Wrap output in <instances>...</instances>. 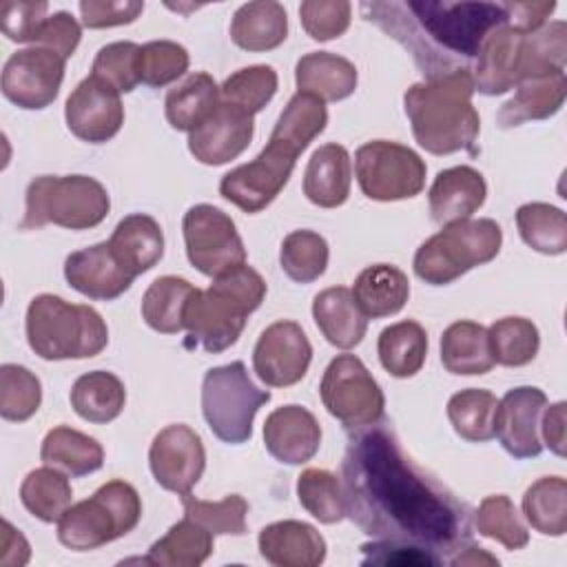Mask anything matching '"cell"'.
<instances>
[{
    "instance_id": "cell-16",
    "label": "cell",
    "mask_w": 567,
    "mask_h": 567,
    "mask_svg": "<svg viewBox=\"0 0 567 567\" xmlns=\"http://www.w3.org/2000/svg\"><path fill=\"white\" fill-rule=\"evenodd\" d=\"M148 465L157 485L179 496L190 494L204 474L206 450L193 427L173 423L155 434L148 450Z\"/></svg>"
},
{
    "instance_id": "cell-22",
    "label": "cell",
    "mask_w": 567,
    "mask_h": 567,
    "mask_svg": "<svg viewBox=\"0 0 567 567\" xmlns=\"http://www.w3.org/2000/svg\"><path fill=\"white\" fill-rule=\"evenodd\" d=\"M525 33L509 24L496 27L483 42L474 64V91L483 95H503L518 84V51Z\"/></svg>"
},
{
    "instance_id": "cell-23",
    "label": "cell",
    "mask_w": 567,
    "mask_h": 567,
    "mask_svg": "<svg viewBox=\"0 0 567 567\" xmlns=\"http://www.w3.org/2000/svg\"><path fill=\"white\" fill-rule=\"evenodd\" d=\"M259 554L275 567H317L326 558L323 536L301 520H277L259 532Z\"/></svg>"
},
{
    "instance_id": "cell-46",
    "label": "cell",
    "mask_w": 567,
    "mask_h": 567,
    "mask_svg": "<svg viewBox=\"0 0 567 567\" xmlns=\"http://www.w3.org/2000/svg\"><path fill=\"white\" fill-rule=\"evenodd\" d=\"M277 71L268 64H252L228 75L219 86V100L246 111L248 115L259 113L277 93Z\"/></svg>"
},
{
    "instance_id": "cell-52",
    "label": "cell",
    "mask_w": 567,
    "mask_h": 567,
    "mask_svg": "<svg viewBox=\"0 0 567 567\" xmlns=\"http://www.w3.org/2000/svg\"><path fill=\"white\" fill-rule=\"evenodd\" d=\"M188 51L173 40H153L142 47L140 80L146 86L162 89L188 71Z\"/></svg>"
},
{
    "instance_id": "cell-33",
    "label": "cell",
    "mask_w": 567,
    "mask_h": 567,
    "mask_svg": "<svg viewBox=\"0 0 567 567\" xmlns=\"http://www.w3.org/2000/svg\"><path fill=\"white\" fill-rule=\"evenodd\" d=\"M40 458L44 465L62 470L73 478H80L102 467L104 450L93 436L82 434L66 425H58L47 432L40 447Z\"/></svg>"
},
{
    "instance_id": "cell-28",
    "label": "cell",
    "mask_w": 567,
    "mask_h": 567,
    "mask_svg": "<svg viewBox=\"0 0 567 567\" xmlns=\"http://www.w3.org/2000/svg\"><path fill=\"white\" fill-rule=\"evenodd\" d=\"M111 250L131 275L151 270L164 255V233L146 213H133L117 221L111 239Z\"/></svg>"
},
{
    "instance_id": "cell-39",
    "label": "cell",
    "mask_w": 567,
    "mask_h": 567,
    "mask_svg": "<svg viewBox=\"0 0 567 567\" xmlns=\"http://www.w3.org/2000/svg\"><path fill=\"white\" fill-rule=\"evenodd\" d=\"M195 286L184 277H157L142 297V317L148 328L162 334H177L184 330V308Z\"/></svg>"
},
{
    "instance_id": "cell-32",
    "label": "cell",
    "mask_w": 567,
    "mask_h": 567,
    "mask_svg": "<svg viewBox=\"0 0 567 567\" xmlns=\"http://www.w3.org/2000/svg\"><path fill=\"white\" fill-rule=\"evenodd\" d=\"M441 363L452 374H485L494 368L487 328L476 321H454L441 337Z\"/></svg>"
},
{
    "instance_id": "cell-45",
    "label": "cell",
    "mask_w": 567,
    "mask_h": 567,
    "mask_svg": "<svg viewBox=\"0 0 567 567\" xmlns=\"http://www.w3.org/2000/svg\"><path fill=\"white\" fill-rule=\"evenodd\" d=\"M328 241L315 230H292L284 237L279 250L281 270L297 284L319 279L328 268Z\"/></svg>"
},
{
    "instance_id": "cell-53",
    "label": "cell",
    "mask_w": 567,
    "mask_h": 567,
    "mask_svg": "<svg viewBox=\"0 0 567 567\" xmlns=\"http://www.w3.org/2000/svg\"><path fill=\"white\" fill-rule=\"evenodd\" d=\"M301 24L312 40L339 38L350 27L352 4L346 0H306L299 7Z\"/></svg>"
},
{
    "instance_id": "cell-59",
    "label": "cell",
    "mask_w": 567,
    "mask_h": 567,
    "mask_svg": "<svg viewBox=\"0 0 567 567\" xmlns=\"http://www.w3.org/2000/svg\"><path fill=\"white\" fill-rule=\"evenodd\" d=\"M565 401H558L543 410L540 416V432L543 443L558 456H565Z\"/></svg>"
},
{
    "instance_id": "cell-47",
    "label": "cell",
    "mask_w": 567,
    "mask_h": 567,
    "mask_svg": "<svg viewBox=\"0 0 567 567\" xmlns=\"http://www.w3.org/2000/svg\"><path fill=\"white\" fill-rule=\"evenodd\" d=\"M474 525L478 534L501 543L505 549H523L529 543V532L512 503L505 494L485 496L474 514Z\"/></svg>"
},
{
    "instance_id": "cell-61",
    "label": "cell",
    "mask_w": 567,
    "mask_h": 567,
    "mask_svg": "<svg viewBox=\"0 0 567 567\" xmlns=\"http://www.w3.org/2000/svg\"><path fill=\"white\" fill-rule=\"evenodd\" d=\"M450 565H498V558H494L492 554H487L485 549L481 547H474V545H465L456 551V556H452L447 560Z\"/></svg>"
},
{
    "instance_id": "cell-17",
    "label": "cell",
    "mask_w": 567,
    "mask_h": 567,
    "mask_svg": "<svg viewBox=\"0 0 567 567\" xmlns=\"http://www.w3.org/2000/svg\"><path fill=\"white\" fill-rule=\"evenodd\" d=\"M69 131L89 144H102L115 137L124 124L120 93L95 75L84 78L64 104Z\"/></svg>"
},
{
    "instance_id": "cell-3",
    "label": "cell",
    "mask_w": 567,
    "mask_h": 567,
    "mask_svg": "<svg viewBox=\"0 0 567 567\" xmlns=\"http://www.w3.org/2000/svg\"><path fill=\"white\" fill-rule=\"evenodd\" d=\"M326 124V102L297 91L281 111L264 151L252 162L241 164L221 177V197L244 213L264 210L288 184L299 153L323 133Z\"/></svg>"
},
{
    "instance_id": "cell-54",
    "label": "cell",
    "mask_w": 567,
    "mask_h": 567,
    "mask_svg": "<svg viewBox=\"0 0 567 567\" xmlns=\"http://www.w3.org/2000/svg\"><path fill=\"white\" fill-rule=\"evenodd\" d=\"M80 38H82L80 22L69 11H55L53 16H47L42 20V24L33 35L31 47H47L66 60L75 53Z\"/></svg>"
},
{
    "instance_id": "cell-60",
    "label": "cell",
    "mask_w": 567,
    "mask_h": 567,
    "mask_svg": "<svg viewBox=\"0 0 567 567\" xmlns=\"http://www.w3.org/2000/svg\"><path fill=\"white\" fill-rule=\"evenodd\" d=\"M2 551H0V565L2 567H22L29 563L31 547L27 538L16 529L9 520H2Z\"/></svg>"
},
{
    "instance_id": "cell-4",
    "label": "cell",
    "mask_w": 567,
    "mask_h": 567,
    "mask_svg": "<svg viewBox=\"0 0 567 567\" xmlns=\"http://www.w3.org/2000/svg\"><path fill=\"white\" fill-rule=\"evenodd\" d=\"M472 95L474 80L467 69L412 84L403 95V106L419 146L432 155L458 151L476 155L481 120Z\"/></svg>"
},
{
    "instance_id": "cell-56",
    "label": "cell",
    "mask_w": 567,
    "mask_h": 567,
    "mask_svg": "<svg viewBox=\"0 0 567 567\" xmlns=\"http://www.w3.org/2000/svg\"><path fill=\"white\" fill-rule=\"evenodd\" d=\"M363 565H441L443 558L430 549L394 543V540H379L361 545Z\"/></svg>"
},
{
    "instance_id": "cell-35",
    "label": "cell",
    "mask_w": 567,
    "mask_h": 567,
    "mask_svg": "<svg viewBox=\"0 0 567 567\" xmlns=\"http://www.w3.org/2000/svg\"><path fill=\"white\" fill-rule=\"evenodd\" d=\"M213 532L184 516L155 540L142 563L155 567H197L213 554Z\"/></svg>"
},
{
    "instance_id": "cell-9",
    "label": "cell",
    "mask_w": 567,
    "mask_h": 567,
    "mask_svg": "<svg viewBox=\"0 0 567 567\" xmlns=\"http://www.w3.org/2000/svg\"><path fill=\"white\" fill-rule=\"evenodd\" d=\"M142 518L137 489L120 478L97 487V492L71 505L58 520V540L73 551L97 549L133 532Z\"/></svg>"
},
{
    "instance_id": "cell-30",
    "label": "cell",
    "mask_w": 567,
    "mask_h": 567,
    "mask_svg": "<svg viewBox=\"0 0 567 567\" xmlns=\"http://www.w3.org/2000/svg\"><path fill=\"white\" fill-rule=\"evenodd\" d=\"M352 295L368 319H381L396 315L405 306L410 281L401 268L392 264H374L359 272Z\"/></svg>"
},
{
    "instance_id": "cell-42",
    "label": "cell",
    "mask_w": 567,
    "mask_h": 567,
    "mask_svg": "<svg viewBox=\"0 0 567 567\" xmlns=\"http://www.w3.org/2000/svg\"><path fill=\"white\" fill-rule=\"evenodd\" d=\"M527 523L545 536L567 532V481L563 476H543L532 483L523 496Z\"/></svg>"
},
{
    "instance_id": "cell-15",
    "label": "cell",
    "mask_w": 567,
    "mask_h": 567,
    "mask_svg": "<svg viewBox=\"0 0 567 567\" xmlns=\"http://www.w3.org/2000/svg\"><path fill=\"white\" fill-rule=\"evenodd\" d=\"M312 361V346L299 323L281 319L270 323L252 350V368L259 381L270 388L299 383Z\"/></svg>"
},
{
    "instance_id": "cell-14",
    "label": "cell",
    "mask_w": 567,
    "mask_h": 567,
    "mask_svg": "<svg viewBox=\"0 0 567 567\" xmlns=\"http://www.w3.org/2000/svg\"><path fill=\"white\" fill-rule=\"evenodd\" d=\"M64 58L47 47H27L9 55L2 69V95L20 109H47L60 93Z\"/></svg>"
},
{
    "instance_id": "cell-48",
    "label": "cell",
    "mask_w": 567,
    "mask_h": 567,
    "mask_svg": "<svg viewBox=\"0 0 567 567\" xmlns=\"http://www.w3.org/2000/svg\"><path fill=\"white\" fill-rule=\"evenodd\" d=\"M297 496L301 507L319 523L332 525L346 516V501L339 478L319 467H308L297 478Z\"/></svg>"
},
{
    "instance_id": "cell-5",
    "label": "cell",
    "mask_w": 567,
    "mask_h": 567,
    "mask_svg": "<svg viewBox=\"0 0 567 567\" xmlns=\"http://www.w3.org/2000/svg\"><path fill=\"white\" fill-rule=\"evenodd\" d=\"M264 297L266 281L248 264L215 277L206 290L195 288L184 308L186 346L195 343L213 354L235 346L248 315L261 306Z\"/></svg>"
},
{
    "instance_id": "cell-24",
    "label": "cell",
    "mask_w": 567,
    "mask_h": 567,
    "mask_svg": "<svg viewBox=\"0 0 567 567\" xmlns=\"http://www.w3.org/2000/svg\"><path fill=\"white\" fill-rule=\"evenodd\" d=\"M487 195L483 175L472 166H452L441 171L427 193L432 219L436 224H452L472 217Z\"/></svg>"
},
{
    "instance_id": "cell-29",
    "label": "cell",
    "mask_w": 567,
    "mask_h": 567,
    "mask_svg": "<svg viewBox=\"0 0 567 567\" xmlns=\"http://www.w3.org/2000/svg\"><path fill=\"white\" fill-rule=\"evenodd\" d=\"M567 78L565 73H554L545 78H532L516 84V93L496 113V124L501 128L520 126L529 120H547L556 115L565 102Z\"/></svg>"
},
{
    "instance_id": "cell-6",
    "label": "cell",
    "mask_w": 567,
    "mask_h": 567,
    "mask_svg": "<svg viewBox=\"0 0 567 567\" xmlns=\"http://www.w3.org/2000/svg\"><path fill=\"white\" fill-rule=\"evenodd\" d=\"M27 341L47 361L91 359L106 348L109 328L95 308L44 292L27 308Z\"/></svg>"
},
{
    "instance_id": "cell-12",
    "label": "cell",
    "mask_w": 567,
    "mask_h": 567,
    "mask_svg": "<svg viewBox=\"0 0 567 567\" xmlns=\"http://www.w3.org/2000/svg\"><path fill=\"white\" fill-rule=\"evenodd\" d=\"M319 394L323 408L350 430L377 425L383 416V390L354 354H337L328 363Z\"/></svg>"
},
{
    "instance_id": "cell-26",
    "label": "cell",
    "mask_w": 567,
    "mask_h": 567,
    "mask_svg": "<svg viewBox=\"0 0 567 567\" xmlns=\"http://www.w3.org/2000/svg\"><path fill=\"white\" fill-rule=\"evenodd\" d=\"M312 317L326 341L341 350L359 346L368 330V317L346 286H332L317 292L312 299Z\"/></svg>"
},
{
    "instance_id": "cell-43",
    "label": "cell",
    "mask_w": 567,
    "mask_h": 567,
    "mask_svg": "<svg viewBox=\"0 0 567 567\" xmlns=\"http://www.w3.org/2000/svg\"><path fill=\"white\" fill-rule=\"evenodd\" d=\"M516 226L520 239L543 255H563L567 250V217L560 208L545 202L518 206Z\"/></svg>"
},
{
    "instance_id": "cell-57",
    "label": "cell",
    "mask_w": 567,
    "mask_h": 567,
    "mask_svg": "<svg viewBox=\"0 0 567 567\" xmlns=\"http://www.w3.org/2000/svg\"><path fill=\"white\" fill-rule=\"evenodd\" d=\"M144 11V2L140 0H82L80 13L82 24L89 29H106L131 24Z\"/></svg>"
},
{
    "instance_id": "cell-27",
    "label": "cell",
    "mask_w": 567,
    "mask_h": 567,
    "mask_svg": "<svg viewBox=\"0 0 567 567\" xmlns=\"http://www.w3.org/2000/svg\"><path fill=\"white\" fill-rule=\"evenodd\" d=\"M299 93H310L321 102H339L357 89V66L334 53L312 51L299 58L295 66Z\"/></svg>"
},
{
    "instance_id": "cell-11",
    "label": "cell",
    "mask_w": 567,
    "mask_h": 567,
    "mask_svg": "<svg viewBox=\"0 0 567 567\" xmlns=\"http://www.w3.org/2000/svg\"><path fill=\"white\" fill-rule=\"evenodd\" d=\"M425 162L410 146L372 140L357 148L354 173L365 197L396 202L419 195L425 186Z\"/></svg>"
},
{
    "instance_id": "cell-1",
    "label": "cell",
    "mask_w": 567,
    "mask_h": 567,
    "mask_svg": "<svg viewBox=\"0 0 567 567\" xmlns=\"http://www.w3.org/2000/svg\"><path fill=\"white\" fill-rule=\"evenodd\" d=\"M341 489L346 514L372 538L434 554L458 551L470 543L467 505L425 476L385 427L370 425L350 439L341 461Z\"/></svg>"
},
{
    "instance_id": "cell-19",
    "label": "cell",
    "mask_w": 567,
    "mask_h": 567,
    "mask_svg": "<svg viewBox=\"0 0 567 567\" xmlns=\"http://www.w3.org/2000/svg\"><path fill=\"white\" fill-rule=\"evenodd\" d=\"M252 133V115L219 100L213 115L188 133V151L197 162L219 166L239 157L248 148Z\"/></svg>"
},
{
    "instance_id": "cell-40",
    "label": "cell",
    "mask_w": 567,
    "mask_h": 567,
    "mask_svg": "<svg viewBox=\"0 0 567 567\" xmlns=\"http://www.w3.org/2000/svg\"><path fill=\"white\" fill-rule=\"evenodd\" d=\"M498 399L489 390L467 388L450 396L447 419L454 432L470 443H485L496 436Z\"/></svg>"
},
{
    "instance_id": "cell-20",
    "label": "cell",
    "mask_w": 567,
    "mask_h": 567,
    "mask_svg": "<svg viewBox=\"0 0 567 567\" xmlns=\"http://www.w3.org/2000/svg\"><path fill=\"white\" fill-rule=\"evenodd\" d=\"M64 277L73 290L95 301L117 299L135 279L115 257L109 241L71 252L64 261Z\"/></svg>"
},
{
    "instance_id": "cell-50",
    "label": "cell",
    "mask_w": 567,
    "mask_h": 567,
    "mask_svg": "<svg viewBox=\"0 0 567 567\" xmlns=\"http://www.w3.org/2000/svg\"><path fill=\"white\" fill-rule=\"evenodd\" d=\"M184 516L193 518L213 534L241 536L246 532L248 503L239 494H230L221 501H199L190 494H182Z\"/></svg>"
},
{
    "instance_id": "cell-34",
    "label": "cell",
    "mask_w": 567,
    "mask_h": 567,
    "mask_svg": "<svg viewBox=\"0 0 567 567\" xmlns=\"http://www.w3.org/2000/svg\"><path fill=\"white\" fill-rule=\"evenodd\" d=\"M217 106H219V86L204 71L190 73L182 84L168 91L164 102L168 124L186 133L202 126Z\"/></svg>"
},
{
    "instance_id": "cell-25",
    "label": "cell",
    "mask_w": 567,
    "mask_h": 567,
    "mask_svg": "<svg viewBox=\"0 0 567 567\" xmlns=\"http://www.w3.org/2000/svg\"><path fill=\"white\" fill-rule=\"evenodd\" d=\"M352 184L350 153L341 144L319 146L303 173V195L321 208H337L346 204Z\"/></svg>"
},
{
    "instance_id": "cell-41",
    "label": "cell",
    "mask_w": 567,
    "mask_h": 567,
    "mask_svg": "<svg viewBox=\"0 0 567 567\" xmlns=\"http://www.w3.org/2000/svg\"><path fill=\"white\" fill-rule=\"evenodd\" d=\"M71 496L69 478L51 465L31 470L20 485L22 505L42 523H58L71 507Z\"/></svg>"
},
{
    "instance_id": "cell-13",
    "label": "cell",
    "mask_w": 567,
    "mask_h": 567,
    "mask_svg": "<svg viewBox=\"0 0 567 567\" xmlns=\"http://www.w3.org/2000/svg\"><path fill=\"white\" fill-rule=\"evenodd\" d=\"M184 244L188 261L206 277H219L246 264V248L235 221L210 204H195L186 210Z\"/></svg>"
},
{
    "instance_id": "cell-38",
    "label": "cell",
    "mask_w": 567,
    "mask_h": 567,
    "mask_svg": "<svg viewBox=\"0 0 567 567\" xmlns=\"http://www.w3.org/2000/svg\"><path fill=\"white\" fill-rule=\"evenodd\" d=\"M567 62V24L554 20L538 31L525 33L518 51V84L532 78L565 73Z\"/></svg>"
},
{
    "instance_id": "cell-36",
    "label": "cell",
    "mask_w": 567,
    "mask_h": 567,
    "mask_svg": "<svg viewBox=\"0 0 567 567\" xmlns=\"http://www.w3.org/2000/svg\"><path fill=\"white\" fill-rule=\"evenodd\" d=\"M379 361L396 379L414 377L427 354V332L421 323L405 319L381 330L377 341Z\"/></svg>"
},
{
    "instance_id": "cell-44",
    "label": "cell",
    "mask_w": 567,
    "mask_h": 567,
    "mask_svg": "<svg viewBox=\"0 0 567 567\" xmlns=\"http://www.w3.org/2000/svg\"><path fill=\"white\" fill-rule=\"evenodd\" d=\"M494 363L520 368L534 361L540 348L538 328L525 317H503L487 328Z\"/></svg>"
},
{
    "instance_id": "cell-21",
    "label": "cell",
    "mask_w": 567,
    "mask_h": 567,
    "mask_svg": "<svg viewBox=\"0 0 567 567\" xmlns=\"http://www.w3.org/2000/svg\"><path fill=\"white\" fill-rule=\"evenodd\" d=\"M319 443L321 427L310 410L301 405H284L266 416L264 445L279 463H308L317 454Z\"/></svg>"
},
{
    "instance_id": "cell-49",
    "label": "cell",
    "mask_w": 567,
    "mask_h": 567,
    "mask_svg": "<svg viewBox=\"0 0 567 567\" xmlns=\"http://www.w3.org/2000/svg\"><path fill=\"white\" fill-rule=\"evenodd\" d=\"M42 403L40 379L24 365L4 363L0 368V416L22 423L31 419Z\"/></svg>"
},
{
    "instance_id": "cell-55",
    "label": "cell",
    "mask_w": 567,
    "mask_h": 567,
    "mask_svg": "<svg viewBox=\"0 0 567 567\" xmlns=\"http://www.w3.org/2000/svg\"><path fill=\"white\" fill-rule=\"evenodd\" d=\"M47 2L9 0L0 7V29L13 42H33V35L47 18Z\"/></svg>"
},
{
    "instance_id": "cell-7",
    "label": "cell",
    "mask_w": 567,
    "mask_h": 567,
    "mask_svg": "<svg viewBox=\"0 0 567 567\" xmlns=\"http://www.w3.org/2000/svg\"><path fill=\"white\" fill-rule=\"evenodd\" d=\"M111 208L106 188L89 175H40L27 186L22 230L55 224L71 230L100 226Z\"/></svg>"
},
{
    "instance_id": "cell-51",
    "label": "cell",
    "mask_w": 567,
    "mask_h": 567,
    "mask_svg": "<svg viewBox=\"0 0 567 567\" xmlns=\"http://www.w3.org/2000/svg\"><path fill=\"white\" fill-rule=\"evenodd\" d=\"M142 47L135 42H111L93 60L91 75L111 84L117 93H131L140 80Z\"/></svg>"
},
{
    "instance_id": "cell-58",
    "label": "cell",
    "mask_w": 567,
    "mask_h": 567,
    "mask_svg": "<svg viewBox=\"0 0 567 567\" xmlns=\"http://www.w3.org/2000/svg\"><path fill=\"white\" fill-rule=\"evenodd\" d=\"M507 9V24L514 27L520 33H532L538 31L547 18L551 16V11L556 9V2H505Z\"/></svg>"
},
{
    "instance_id": "cell-8",
    "label": "cell",
    "mask_w": 567,
    "mask_h": 567,
    "mask_svg": "<svg viewBox=\"0 0 567 567\" xmlns=\"http://www.w3.org/2000/svg\"><path fill=\"white\" fill-rule=\"evenodd\" d=\"M503 244L501 226L489 217L458 219L425 239L414 255V272L430 286H447L474 266L492 261Z\"/></svg>"
},
{
    "instance_id": "cell-37",
    "label": "cell",
    "mask_w": 567,
    "mask_h": 567,
    "mask_svg": "<svg viewBox=\"0 0 567 567\" xmlns=\"http://www.w3.org/2000/svg\"><path fill=\"white\" fill-rule=\"evenodd\" d=\"M124 403V383L106 370L86 372L71 388V408L89 423H111L122 414Z\"/></svg>"
},
{
    "instance_id": "cell-2",
    "label": "cell",
    "mask_w": 567,
    "mask_h": 567,
    "mask_svg": "<svg viewBox=\"0 0 567 567\" xmlns=\"http://www.w3.org/2000/svg\"><path fill=\"white\" fill-rule=\"evenodd\" d=\"M361 13L399 40L427 78L472 71L485 38L507 24L505 2H361Z\"/></svg>"
},
{
    "instance_id": "cell-31",
    "label": "cell",
    "mask_w": 567,
    "mask_h": 567,
    "mask_svg": "<svg viewBox=\"0 0 567 567\" xmlns=\"http://www.w3.org/2000/svg\"><path fill=\"white\" fill-rule=\"evenodd\" d=\"M288 35V16L279 2L259 0L241 4L230 22V38L244 51L277 49Z\"/></svg>"
},
{
    "instance_id": "cell-18",
    "label": "cell",
    "mask_w": 567,
    "mask_h": 567,
    "mask_svg": "<svg viewBox=\"0 0 567 567\" xmlns=\"http://www.w3.org/2000/svg\"><path fill=\"white\" fill-rule=\"evenodd\" d=\"M547 408V396L534 385L509 390L496 408V436L514 458H532L543 452L540 416Z\"/></svg>"
},
{
    "instance_id": "cell-10",
    "label": "cell",
    "mask_w": 567,
    "mask_h": 567,
    "mask_svg": "<svg viewBox=\"0 0 567 567\" xmlns=\"http://www.w3.org/2000/svg\"><path fill=\"white\" fill-rule=\"evenodd\" d=\"M270 401V392L252 383L246 365L233 361L210 368L202 383V412L210 432L230 445L252 436L255 414Z\"/></svg>"
}]
</instances>
